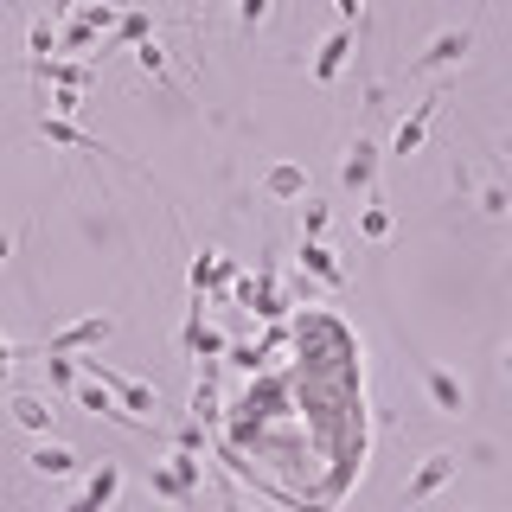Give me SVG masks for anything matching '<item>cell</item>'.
Wrapping results in <instances>:
<instances>
[{
    "mask_svg": "<svg viewBox=\"0 0 512 512\" xmlns=\"http://www.w3.org/2000/svg\"><path fill=\"white\" fill-rule=\"evenodd\" d=\"M148 493L154 500H199V448H173L167 455V468H154L148 474Z\"/></svg>",
    "mask_w": 512,
    "mask_h": 512,
    "instance_id": "cell-1",
    "label": "cell"
},
{
    "mask_svg": "<svg viewBox=\"0 0 512 512\" xmlns=\"http://www.w3.org/2000/svg\"><path fill=\"white\" fill-rule=\"evenodd\" d=\"M455 474H461V455H455V448H429V455H423V468H416V474L404 480V506L436 500V493H442Z\"/></svg>",
    "mask_w": 512,
    "mask_h": 512,
    "instance_id": "cell-2",
    "label": "cell"
},
{
    "mask_svg": "<svg viewBox=\"0 0 512 512\" xmlns=\"http://www.w3.org/2000/svg\"><path fill=\"white\" fill-rule=\"evenodd\" d=\"M416 378H423L429 410H436V416H468V384L448 372V365H436V359H416Z\"/></svg>",
    "mask_w": 512,
    "mask_h": 512,
    "instance_id": "cell-3",
    "label": "cell"
},
{
    "mask_svg": "<svg viewBox=\"0 0 512 512\" xmlns=\"http://www.w3.org/2000/svg\"><path fill=\"white\" fill-rule=\"evenodd\" d=\"M474 52V32L468 26H448V32H436V39L423 45V52L410 58V77H423V71H448V64H461Z\"/></svg>",
    "mask_w": 512,
    "mask_h": 512,
    "instance_id": "cell-4",
    "label": "cell"
},
{
    "mask_svg": "<svg viewBox=\"0 0 512 512\" xmlns=\"http://www.w3.org/2000/svg\"><path fill=\"white\" fill-rule=\"evenodd\" d=\"M109 333H116V314H84V320H71V327H58L39 352H90V346H103Z\"/></svg>",
    "mask_w": 512,
    "mask_h": 512,
    "instance_id": "cell-5",
    "label": "cell"
},
{
    "mask_svg": "<svg viewBox=\"0 0 512 512\" xmlns=\"http://www.w3.org/2000/svg\"><path fill=\"white\" fill-rule=\"evenodd\" d=\"M442 103H448V96H423V103H416L410 116L397 122V135H391V154H397V160H410L416 148H423V135H429V122H436Z\"/></svg>",
    "mask_w": 512,
    "mask_h": 512,
    "instance_id": "cell-6",
    "label": "cell"
},
{
    "mask_svg": "<svg viewBox=\"0 0 512 512\" xmlns=\"http://www.w3.org/2000/svg\"><path fill=\"white\" fill-rule=\"evenodd\" d=\"M352 45H359V39H352V26H333L327 32V39H320V52H314V84H333V77H340L346 71V58H352Z\"/></svg>",
    "mask_w": 512,
    "mask_h": 512,
    "instance_id": "cell-7",
    "label": "cell"
},
{
    "mask_svg": "<svg viewBox=\"0 0 512 512\" xmlns=\"http://www.w3.org/2000/svg\"><path fill=\"white\" fill-rule=\"evenodd\" d=\"M340 180H346L352 192H372V186H378V148H372L365 135L346 148V160H340Z\"/></svg>",
    "mask_w": 512,
    "mask_h": 512,
    "instance_id": "cell-8",
    "label": "cell"
},
{
    "mask_svg": "<svg viewBox=\"0 0 512 512\" xmlns=\"http://www.w3.org/2000/svg\"><path fill=\"white\" fill-rule=\"evenodd\" d=\"M77 468H84V455L64 448V442H52V436L32 448V474H45V480H64V474H77Z\"/></svg>",
    "mask_w": 512,
    "mask_h": 512,
    "instance_id": "cell-9",
    "label": "cell"
},
{
    "mask_svg": "<svg viewBox=\"0 0 512 512\" xmlns=\"http://www.w3.org/2000/svg\"><path fill=\"white\" fill-rule=\"evenodd\" d=\"M32 71H39L45 84H71V90H90L96 84V71H90V64H77V58H32Z\"/></svg>",
    "mask_w": 512,
    "mask_h": 512,
    "instance_id": "cell-10",
    "label": "cell"
},
{
    "mask_svg": "<svg viewBox=\"0 0 512 512\" xmlns=\"http://www.w3.org/2000/svg\"><path fill=\"white\" fill-rule=\"evenodd\" d=\"M122 493V468L116 461H103V468H96L90 480H84V493H77V512H90V506H109Z\"/></svg>",
    "mask_w": 512,
    "mask_h": 512,
    "instance_id": "cell-11",
    "label": "cell"
},
{
    "mask_svg": "<svg viewBox=\"0 0 512 512\" xmlns=\"http://www.w3.org/2000/svg\"><path fill=\"white\" fill-rule=\"evenodd\" d=\"M263 192H269V199H308V167H295V160L269 167L263 173Z\"/></svg>",
    "mask_w": 512,
    "mask_h": 512,
    "instance_id": "cell-12",
    "label": "cell"
},
{
    "mask_svg": "<svg viewBox=\"0 0 512 512\" xmlns=\"http://www.w3.org/2000/svg\"><path fill=\"white\" fill-rule=\"evenodd\" d=\"M295 256H301V269H314V276L327 282V288H340V282H346V269L333 263V250L320 244V237H301V250H295Z\"/></svg>",
    "mask_w": 512,
    "mask_h": 512,
    "instance_id": "cell-13",
    "label": "cell"
},
{
    "mask_svg": "<svg viewBox=\"0 0 512 512\" xmlns=\"http://www.w3.org/2000/svg\"><path fill=\"white\" fill-rule=\"evenodd\" d=\"M52 404H45V397H13V423L20 429H32V436H52Z\"/></svg>",
    "mask_w": 512,
    "mask_h": 512,
    "instance_id": "cell-14",
    "label": "cell"
},
{
    "mask_svg": "<svg viewBox=\"0 0 512 512\" xmlns=\"http://www.w3.org/2000/svg\"><path fill=\"white\" fill-rule=\"evenodd\" d=\"M141 39H154V13L128 7L122 20H116V39H109V52H122V45H141Z\"/></svg>",
    "mask_w": 512,
    "mask_h": 512,
    "instance_id": "cell-15",
    "label": "cell"
},
{
    "mask_svg": "<svg viewBox=\"0 0 512 512\" xmlns=\"http://www.w3.org/2000/svg\"><path fill=\"white\" fill-rule=\"evenodd\" d=\"M359 237H365V244H384V237H391V205H384L378 192L365 199V212H359Z\"/></svg>",
    "mask_w": 512,
    "mask_h": 512,
    "instance_id": "cell-16",
    "label": "cell"
},
{
    "mask_svg": "<svg viewBox=\"0 0 512 512\" xmlns=\"http://www.w3.org/2000/svg\"><path fill=\"white\" fill-rule=\"evenodd\" d=\"M39 135L52 141V148H96L84 128H71V116H45V122H39Z\"/></svg>",
    "mask_w": 512,
    "mask_h": 512,
    "instance_id": "cell-17",
    "label": "cell"
},
{
    "mask_svg": "<svg viewBox=\"0 0 512 512\" xmlns=\"http://www.w3.org/2000/svg\"><path fill=\"white\" fill-rule=\"evenodd\" d=\"M52 45H58V20H32L26 52H32V58H52Z\"/></svg>",
    "mask_w": 512,
    "mask_h": 512,
    "instance_id": "cell-18",
    "label": "cell"
},
{
    "mask_svg": "<svg viewBox=\"0 0 512 512\" xmlns=\"http://www.w3.org/2000/svg\"><path fill=\"white\" fill-rule=\"evenodd\" d=\"M135 64H141L148 77H167V52H160L154 39H141V45H135Z\"/></svg>",
    "mask_w": 512,
    "mask_h": 512,
    "instance_id": "cell-19",
    "label": "cell"
},
{
    "mask_svg": "<svg viewBox=\"0 0 512 512\" xmlns=\"http://www.w3.org/2000/svg\"><path fill=\"white\" fill-rule=\"evenodd\" d=\"M269 7H276V0H237V20H244V32H256L269 20Z\"/></svg>",
    "mask_w": 512,
    "mask_h": 512,
    "instance_id": "cell-20",
    "label": "cell"
},
{
    "mask_svg": "<svg viewBox=\"0 0 512 512\" xmlns=\"http://www.w3.org/2000/svg\"><path fill=\"white\" fill-rule=\"evenodd\" d=\"M90 39H96V26H90V20H77V13H71V26H64V52H84Z\"/></svg>",
    "mask_w": 512,
    "mask_h": 512,
    "instance_id": "cell-21",
    "label": "cell"
},
{
    "mask_svg": "<svg viewBox=\"0 0 512 512\" xmlns=\"http://www.w3.org/2000/svg\"><path fill=\"white\" fill-rule=\"evenodd\" d=\"M77 103H84V96H77L71 84H58V90H52V116H77Z\"/></svg>",
    "mask_w": 512,
    "mask_h": 512,
    "instance_id": "cell-22",
    "label": "cell"
},
{
    "mask_svg": "<svg viewBox=\"0 0 512 512\" xmlns=\"http://www.w3.org/2000/svg\"><path fill=\"white\" fill-rule=\"evenodd\" d=\"M327 231V205H308V212H301V237H320Z\"/></svg>",
    "mask_w": 512,
    "mask_h": 512,
    "instance_id": "cell-23",
    "label": "cell"
},
{
    "mask_svg": "<svg viewBox=\"0 0 512 512\" xmlns=\"http://www.w3.org/2000/svg\"><path fill=\"white\" fill-rule=\"evenodd\" d=\"M506 205H512V192H500V186H493V192H480V212H493V218H500Z\"/></svg>",
    "mask_w": 512,
    "mask_h": 512,
    "instance_id": "cell-24",
    "label": "cell"
},
{
    "mask_svg": "<svg viewBox=\"0 0 512 512\" xmlns=\"http://www.w3.org/2000/svg\"><path fill=\"white\" fill-rule=\"evenodd\" d=\"M333 13H340V26H352V20H365V0H333Z\"/></svg>",
    "mask_w": 512,
    "mask_h": 512,
    "instance_id": "cell-25",
    "label": "cell"
},
{
    "mask_svg": "<svg viewBox=\"0 0 512 512\" xmlns=\"http://www.w3.org/2000/svg\"><path fill=\"white\" fill-rule=\"evenodd\" d=\"M77 7H84V0H52V20L64 26V20H71V13H77Z\"/></svg>",
    "mask_w": 512,
    "mask_h": 512,
    "instance_id": "cell-26",
    "label": "cell"
},
{
    "mask_svg": "<svg viewBox=\"0 0 512 512\" xmlns=\"http://www.w3.org/2000/svg\"><path fill=\"white\" fill-rule=\"evenodd\" d=\"M7 372H13V346L0 340V384H7Z\"/></svg>",
    "mask_w": 512,
    "mask_h": 512,
    "instance_id": "cell-27",
    "label": "cell"
},
{
    "mask_svg": "<svg viewBox=\"0 0 512 512\" xmlns=\"http://www.w3.org/2000/svg\"><path fill=\"white\" fill-rule=\"evenodd\" d=\"M500 372H506V378H512V346H506V352H500Z\"/></svg>",
    "mask_w": 512,
    "mask_h": 512,
    "instance_id": "cell-28",
    "label": "cell"
},
{
    "mask_svg": "<svg viewBox=\"0 0 512 512\" xmlns=\"http://www.w3.org/2000/svg\"><path fill=\"white\" fill-rule=\"evenodd\" d=\"M7 250H13V237H7V231H0V263H7Z\"/></svg>",
    "mask_w": 512,
    "mask_h": 512,
    "instance_id": "cell-29",
    "label": "cell"
},
{
    "mask_svg": "<svg viewBox=\"0 0 512 512\" xmlns=\"http://www.w3.org/2000/svg\"><path fill=\"white\" fill-rule=\"evenodd\" d=\"M506 212H512V205H506Z\"/></svg>",
    "mask_w": 512,
    "mask_h": 512,
    "instance_id": "cell-30",
    "label": "cell"
}]
</instances>
